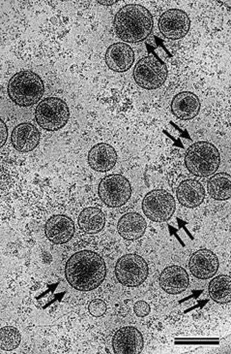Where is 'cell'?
Segmentation results:
<instances>
[{
    "instance_id": "obj_24",
    "label": "cell",
    "mask_w": 231,
    "mask_h": 354,
    "mask_svg": "<svg viewBox=\"0 0 231 354\" xmlns=\"http://www.w3.org/2000/svg\"><path fill=\"white\" fill-rule=\"evenodd\" d=\"M21 342L20 331L13 326H6L0 329V348L4 351H12L18 348Z\"/></svg>"
},
{
    "instance_id": "obj_6",
    "label": "cell",
    "mask_w": 231,
    "mask_h": 354,
    "mask_svg": "<svg viewBox=\"0 0 231 354\" xmlns=\"http://www.w3.org/2000/svg\"><path fill=\"white\" fill-rule=\"evenodd\" d=\"M137 85L144 90H157L168 78V68L155 55H148L138 62L133 73Z\"/></svg>"
},
{
    "instance_id": "obj_23",
    "label": "cell",
    "mask_w": 231,
    "mask_h": 354,
    "mask_svg": "<svg viewBox=\"0 0 231 354\" xmlns=\"http://www.w3.org/2000/svg\"><path fill=\"white\" fill-rule=\"evenodd\" d=\"M209 295L212 299L220 304H226L231 301V279L226 274H220L212 279L209 283Z\"/></svg>"
},
{
    "instance_id": "obj_7",
    "label": "cell",
    "mask_w": 231,
    "mask_h": 354,
    "mask_svg": "<svg viewBox=\"0 0 231 354\" xmlns=\"http://www.w3.org/2000/svg\"><path fill=\"white\" fill-rule=\"evenodd\" d=\"M132 185L127 178L122 175H108L101 180L98 194L101 200L110 207L119 208L123 206L132 196Z\"/></svg>"
},
{
    "instance_id": "obj_10",
    "label": "cell",
    "mask_w": 231,
    "mask_h": 354,
    "mask_svg": "<svg viewBox=\"0 0 231 354\" xmlns=\"http://www.w3.org/2000/svg\"><path fill=\"white\" fill-rule=\"evenodd\" d=\"M191 28V21L186 12L180 9L165 11L159 20V30L165 38L178 40L185 37Z\"/></svg>"
},
{
    "instance_id": "obj_9",
    "label": "cell",
    "mask_w": 231,
    "mask_h": 354,
    "mask_svg": "<svg viewBox=\"0 0 231 354\" xmlns=\"http://www.w3.org/2000/svg\"><path fill=\"white\" fill-rule=\"evenodd\" d=\"M177 203L172 194L163 189H154L145 195L143 201L144 215L155 223H163L172 218Z\"/></svg>"
},
{
    "instance_id": "obj_2",
    "label": "cell",
    "mask_w": 231,
    "mask_h": 354,
    "mask_svg": "<svg viewBox=\"0 0 231 354\" xmlns=\"http://www.w3.org/2000/svg\"><path fill=\"white\" fill-rule=\"evenodd\" d=\"M113 26L117 36L124 42H141L152 32L153 17L145 7L129 4L117 12Z\"/></svg>"
},
{
    "instance_id": "obj_19",
    "label": "cell",
    "mask_w": 231,
    "mask_h": 354,
    "mask_svg": "<svg viewBox=\"0 0 231 354\" xmlns=\"http://www.w3.org/2000/svg\"><path fill=\"white\" fill-rule=\"evenodd\" d=\"M178 202L186 208L194 209L202 204L205 198V190L197 180H183L177 190Z\"/></svg>"
},
{
    "instance_id": "obj_11",
    "label": "cell",
    "mask_w": 231,
    "mask_h": 354,
    "mask_svg": "<svg viewBox=\"0 0 231 354\" xmlns=\"http://www.w3.org/2000/svg\"><path fill=\"white\" fill-rule=\"evenodd\" d=\"M112 348L117 354L141 353L143 349V334L136 327H122L113 336Z\"/></svg>"
},
{
    "instance_id": "obj_27",
    "label": "cell",
    "mask_w": 231,
    "mask_h": 354,
    "mask_svg": "<svg viewBox=\"0 0 231 354\" xmlns=\"http://www.w3.org/2000/svg\"><path fill=\"white\" fill-rule=\"evenodd\" d=\"M7 139H8V129L6 122L0 119V149L6 145Z\"/></svg>"
},
{
    "instance_id": "obj_28",
    "label": "cell",
    "mask_w": 231,
    "mask_h": 354,
    "mask_svg": "<svg viewBox=\"0 0 231 354\" xmlns=\"http://www.w3.org/2000/svg\"><path fill=\"white\" fill-rule=\"evenodd\" d=\"M98 3L101 4V6H110L117 3V1H98Z\"/></svg>"
},
{
    "instance_id": "obj_26",
    "label": "cell",
    "mask_w": 231,
    "mask_h": 354,
    "mask_svg": "<svg viewBox=\"0 0 231 354\" xmlns=\"http://www.w3.org/2000/svg\"><path fill=\"white\" fill-rule=\"evenodd\" d=\"M134 312L137 317H144L150 313V306L144 301H138L134 306Z\"/></svg>"
},
{
    "instance_id": "obj_1",
    "label": "cell",
    "mask_w": 231,
    "mask_h": 354,
    "mask_svg": "<svg viewBox=\"0 0 231 354\" xmlns=\"http://www.w3.org/2000/svg\"><path fill=\"white\" fill-rule=\"evenodd\" d=\"M107 267L101 255L92 250H81L70 257L65 266L69 285L79 291H91L102 285Z\"/></svg>"
},
{
    "instance_id": "obj_25",
    "label": "cell",
    "mask_w": 231,
    "mask_h": 354,
    "mask_svg": "<svg viewBox=\"0 0 231 354\" xmlns=\"http://www.w3.org/2000/svg\"><path fill=\"white\" fill-rule=\"evenodd\" d=\"M88 310L93 317H101L107 313L108 306L103 300L95 299L91 301L88 306Z\"/></svg>"
},
{
    "instance_id": "obj_18",
    "label": "cell",
    "mask_w": 231,
    "mask_h": 354,
    "mask_svg": "<svg viewBox=\"0 0 231 354\" xmlns=\"http://www.w3.org/2000/svg\"><path fill=\"white\" fill-rule=\"evenodd\" d=\"M201 103L194 93L183 91L174 96L170 105L172 114L179 120H190L196 118L201 111Z\"/></svg>"
},
{
    "instance_id": "obj_3",
    "label": "cell",
    "mask_w": 231,
    "mask_h": 354,
    "mask_svg": "<svg viewBox=\"0 0 231 354\" xmlns=\"http://www.w3.org/2000/svg\"><path fill=\"white\" fill-rule=\"evenodd\" d=\"M8 95L15 104L30 107L44 95L45 86L41 77L30 70L18 72L8 84Z\"/></svg>"
},
{
    "instance_id": "obj_17",
    "label": "cell",
    "mask_w": 231,
    "mask_h": 354,
    "mask_svg": "<svg viewBox=\"0 0 231 354\" xmlns=\"http://www.w3.org/2000/svg\"><path fill=\"white\" fill-rule=\"evenodd\" d=\"M117 151L108 144H97L89 151V166L96 172H108L117 165Z\"/></svg>"
},
{
    "instance_id": "obj_4",
    "label": "cell",
    "mask_w": 231,
    "mask_h": 354,
    "mask_svg": "<svg viewBox=\"0 0 231 354\" xmlns=\"http://www.w3.org/2000/svg\"><path fill=\"white\" fill-rule=\"evenodd\" d=\"M221 156L217 147L209 142H197L189 147L185 155V165L197 177L206 178L215 174L220 167Z\"/></svg>"
},
{
    "instance_id": "obj_20",
    "label": "cell",
    "mask_w": 231,
    "mask_h": 354,
    "mask_svg": "<svg viewBox=\"0 0 231 354\" xmlns=\"http://www.w3.org/2000/svg\"><path fill=\"white\" fill-rule=\"evenodd\" d=\"M148 228L145 218L138 213H128L122 216L117 231L124 240L134 241L143 237Z\"/></svg>"
},
{
    "instance_id": "obj_13",
    "label": "cell",
    "mask_w": 231,
    "mask_h": 354,
    "mask_svg": "<svg viewBox=\"0 0 231 354\" xmlns=\"http://www.w3.org/2000/svg\"><path fill=\"white\" fill-rule=\"evenodd\" d=\"M45 234L55 245L66 244L74 234V221L64 215L50 216L46 223Z\"/></svg>"
},
{
    "instance_id": "obj_14",
    "label": "cell",
    "mask_w": 231,
    "mask_h": 354,
    "mask_svg": "<svg viewBox=\"0 0 231 354\" xmlns=\"http://www.w3.org/2000/svg\"><path fill=\"white\" fill-rule=\"evenodd\" d=\"M134 62V50L124 42L110 46L106 53V62L108 68L119 73L128 71L133 66Z\"/></svg>"
},
{
    "instance_id": "obj_22",
    "label": "cell",
    "mask_w": 231,
    "mask_h": 354,
    "mask_svg": "<svg viewBox=\"0 0 231 354\" xmlns=\"http://www.w3.org/2000/svg\"><path fill=\"white\" fill-rule=\"evenodd\" d=\"M209 194L217 201H225L231 196V177L228 173L221 172L212 176L207 184Z\"/></svg>"
},
{
    "instance_id": "obj_21",
    "label": "cell",
    "mask_w": 231,
    "mask_h": 354,
    "mask_svg": "<svg viewBox=\"0 0 231 354\" xmlns=\"http://www.w3.org/2000/svg\"><path fill=\"white\" fill-rule=\"evenodd\" d=\"M79 227L86 234H97L105 227L106 216L102 209L89 207L83 209L78 218Z\"/></svg>"
},
{
    "instance_id": "obj_12",
    "label": "cell",
    "mask_w": 231,
    "mask_h": 354,
    "mask_svg": "<svg viewBox=\"0 0 231 354\" xmlns=\"http://www.w3.org/2000/svg\"><path fill=\"white\" fill-rule=\"evenodd\" d=\"M219 259L213 252L207 249L197 250L189 261L192 276L199 279L213 278L219 270Z\"/></svg>"
},
{
    "instance_id": "obj_15",
    "label": "cell",
    "mask_w": 231,
    "mask_h": 354,
    "mask_svg": "<svg viewBox=\"0 0 231 354\" xmlns=\"http://www.w3.org/2000/svg\"><path fill=\"white\" fill-rule=\"evenodd\" d=\"M159 283L163 290L168 295H180L189 286V274L182 267L172 265L167 267L161 273Z\"/></svg>"
},
{
    "instance_id": "obj_5",
    "label": "cell",
    "mask_w": 231,
    "mask_h": 354,
    "mask_svg": "<svg viewBox=\"0 0 231 354\" xmlns=\"http://www.w3.org/2000/svg\"><path fill=\"white\" fill-rule=\"evenodd\" d=\"M35 119L39 127L47 131L63 129L70 119V109L64 100L48 97L40 101L35 109Z\"/></svg>"
},
{
    "instance_id": "obj_16",
    "label": "cell",
    "mask_w": 231,
    "mask_h": 354,
    "mask_svg": "<svg viewBox=\"0 0 231 354\" xmlns=\"http://www.w3.org/2000/svg\"><path fill=\"white\" fill-rule=\"evenodd\" d=\"M11 142L17 151L21 153H30L39 145V130L30 122L17 125L12 132Z\"/></svg>"
},
{
    "instance_id": "obj_8",
    "label": "cell",
    "mask_w": 231,
    "mask_h": 354,
    "mask_svg": "<svg viewBox=\"0 0 231 354\" xmlns=\"http://www.w3.org/2000/svg\"><path fill=\"white\" fill-rule=\"evenodd\" d=\"M115 276L122 286L138 288L148 279V265L141 255H123L115 265Z\"/></svg>"
}]
</instances>
